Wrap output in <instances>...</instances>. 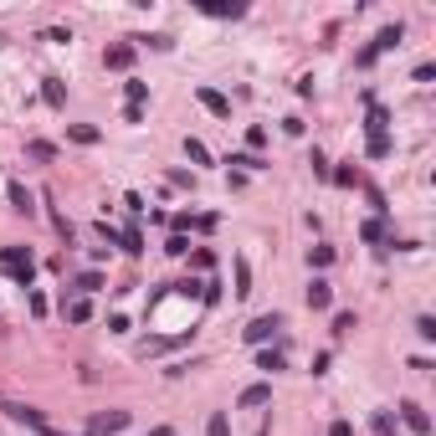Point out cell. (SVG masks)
<instances>
[{
    "label": "cell",
    "mask_w": 436,
    "mask_h": 436,
    "mask_svg": "<svg viewBox=\"0 0 436 436\" xmlns=\"http://www.w3.org/2000/svg\"><path fill=\"white\" fill-rule=\"evenodd\" d=\"M165 252H170V257H185V252H190V242H185V236H170Z\"/></svg>",
    "instance_id": "cell-32"
},
{
    "label": "cell",
    "mask_w": 436,
    "mask_h": 436,
    "mask_svg": "<svg viewBox=\"0 0 436 436\" xmlns=\"http://www.w3.org/2000/svg\"><path fill=\"white\" fill-rule=\"evenodd\" d=\"M5 416L16 421V426H31V431H36V436H57V431L47 426V416H41L36 406H21V400H10V406H5Z\"/></svg>",
    "instance_id": "cell-2"
},
{
    "label": "cell",
    "mask_w": 436,
    "mask_h": 436,
    "mask_svg": "<svg viewBox=\"0 0 436 436\" xmlns=\"http://www.w3.org/2000/svg\"><path fill=\"white\" fill-rule=\"evenodd\" d=\"M400 421H406L411 436H431V416L416 406V400H400Z\"/></svg>",
    "instance_id": "cell-5"
},
{
    "label": "cell",
    "mask_w": 436,
    "mask_h": 436,
    "mask_svg": "<svg viewBox=\"0 0 436 436\" xmlns=\"http://www.w3.org/2000/svg\"><path fill=\"white\" fill-rule=\"evenodd\" d=\"M67 139H78V144H97V128L93 124H67Z\"/></svg>",
    "instance_id": "cell-16"
},
{
    "label": "cell",
    "mask_w": 436,
    "mask_h": 436,
    "mask_svg": "<svg viewBox=\"0 0 436 436\" xmlns=\"http://www.w3.org/2000/svg\"><path fill=\"white\" fill-rule=\"evenodd\" d=\"M252 292V267H246V257H236V298H246Z\"/></svg>",
    "instance_id": "cell-13"
},
{
    "label": "cell",
    "mask_w": 436,
    "mask_h": 436,
    "mask_svg": "<svg viewBox=\"0 0 436 436\" xmlns=\"http://www.w3.org/2000/svg\"><path fill=\"white\" fill-rule=\"evenodd\" d=\"M31 159H57V149H51L47 139H31Z\"/></svg>",
    "instance_id": "cell-27"
},
{
    "label": "cell",
    "mask_w": 436,
    "mask_h": 436,
    "mask_svg": "<svg viewBox=\"0 0 436 436\" xmlns=\"http://www.w3.org/2000/svg\"><path fill=\"white\" fill-rule=\"evenodd\" d=\"M97 288H103V277H97V272H82V277H78V288H72V292H82V298H87V292H97Z\"/></svg>",
    "instance_id": "cell-23"
},
{
    "label": "cell",
    "mask_w": 436,
    "mask_h": 436,
    "mask_svg": "<svg viewBox=\"0 0 436 436\" xmlns=\"http://www.w3.org/2000/svg\"><path fill=\"white\" fill-rule=\"evenodd\" d=\"M277 329H282V313H262V319L246 323V344H267Z\"/></svg>",
    "instance_id": "cell-4"
},
{
    "label": "cell",
    "mask_w": 436,
    "mask_h": 436,
    "mask_svg": "<svg viewBox=\"0 0 436 436\" xmlns=\"http://www.w3.org/2000/svg\"><path fill=\"white\" fill-rule=\"evenodd\" d=\"M195 97H200V103H205V108H211V113H216V118H231V103H226V97H221V93H216V87H195Z\"/></svg>",
    "instance_id": "cell-7"
},
{
    "label": "cell",
    "mask_w": 436,
    "mask_h": 436,
    "mask_svg": "<svg viewBox=\"0 0 436 436\" xmlns=\"http://www.w3.org/2000/svg\"><path fill=\"white\" fill-rule=\"evenodd\" d=\"M329 262H334V246H323V242H319V246H308V267H319V272H323Z\"/></svg>",
    "instance_id": "cell-15"
},
{
    "label": "cell",
    "mask_w": 436,
    "mask_h": 436,
    "mask_svg": "<svg viewBox=\"0 0 436 436\" xmlns=\"http://www.w3.org/2000/svg\"><path fill=\"white\" fill-rule=\"evenodd\" d=\"M329 180H339V185H359V170H354V165H344V170H329Z\"/></svg>",
    "instance_id": "cell-26"
},
{
    "label": "cell",
    "mask_w": 436,
    "mask_h": 436,
    "mask_svg": "<svg viewBox=\"0 0 436 436\" xmlns=\"http://www.w3.org/2000/svg\"><path fill=\"white\" fill-rule=\"evenodd\" d=\"M395 47H400V26H385V31H380V36H375V41H369V47H365V51H359V57H354V62H359V67H369V62H375V57H380V51H395Z\"/></svg>",
    "instance_id": "cell-3"
},
{
    "label": "cell",
    "mask_w": 436,
    "mask_h": 436,
    "mask_svg": "<svg viewBox=\"0 0 436 436\" xmlns=\"http://www.w3.org/2000/svg\"><path fill=\"white\" fill-rule=\"evenodd\" d=\"M226 431H231V421H226V411H216V416L205 421V436H226Z\"/></svg>",
    "instance_id": "cell-22"
},
{
    "label": "cell",
    "mask_w": 436,
    "mask_h": 436,
    "mask_svg": "<svg viewBox=\"0 0 436 436\" xmlns=\"http://www.w3.org/2000/svg\"><path fill=\"white\" fill-rule=\"evenodd\" d=\"M67 319L72 323H87V319H93V303H87V298H72L67 303Z\"/></svg>",
    "instance_id": "cell-14"
},
{
    "label": "cell",
    "mask_w": 436,
    "mask_h": 436,
    "mask_svg": "<svg viewBox=\"0 0 436 436\" xmlns=\"http://www.w3.org/2000/svg\"><path fill=\"white\" fill-rule=\"evenodd\" d=\"M149 436H174V426H154V431H149Z\"/></svg>",
    "instance_id": "cell-34"
},
{
    "label": "cell",
    "mask_w": 436,
    "mask_h": 436,
    "mask_svg": "<svg viewBox=\"0 0 436 436\" xmlns=\"http://www.w3.org/2000/svg\"><path fill=\"white\" fill-rule=\"evenodd\" d=\"M375 431H380V436H395V416H390V411H380V416H375Z\"/></svg>",
    "instance_id": "cell-29"
},
{
    "label": "cell",
    "mask_w": 436,
    "mask_h": 436,
    "mask_svg": "<svg viewBox=\"0 0 436 436\" xmlns=\"http://www.w3.org/2000/svg\"><path fill=\"white\" fill-rule=\"evenodd\" d=\"M359 236H365L369 246H390V236H385V221H365V231H359Z\"/></svg>",
    "instance_id": "cell-12"
},
{
    "label": "cell",
    "mask_w": 436,
    "mask_h": 436,
    "mask_svg": "<svg viewBox=\"0 0 436 436\" xmlns=\"http://www.w3.org/2000/svg\"><path fill=\"white\" fill-rule=\"evenodd\" d=\"M257 369H267V375H277V369H282V354H277V349H262V354H257Z\"/></svg>",
    "instance_id": "cell-18"
},
{
    "label": "cell",
    "mask_w": 436,
    "mask_h": 436,
    "mask_svg": "<svg viewBox=\"0 0 436 436\" xmlns=\"http://www.w3.org/2000/svg\"><path fill=\"white\" fill-rule=\"evenodd\" d=\"M128 421H134V416H128V411H113V416H97V426H93V436H113V431H124Z\"/></svg>",
    "instance_id": "cell-8"
},
{
    "label": "cell",
    "mask_w": 436,
    "mask_h": 436,
    "mask_svg": "<svg viewBox=\"0 0 436 436\" xmlns=\"http://www.w3.org/2000/svg\"><path fill=\"white\" fill-rule=\"evenodd\" d=\"M267 400H272V385H246L242 395H236V406L252 411V406H267Z\"/></svg>",
    "instance_id": "cell-9"
},
{
    "label": "cell",
    "mask_w": 436,
    "mask_h": 436,
    "mask_svg": "<svg viewBox=\"0 0 436 436\" xmlns=\"http://www.w3.org/2000/svg\"><path fill=\"white\" fill-rule=\"evenodd\" d=\"M344 334H354V313H334V339H344Z\"/></svg>",
    "instance_id": "cell-24"
},
{
    "label": "cell",
    "mask_w": 436,
    "mask_h": 436,
    "mask_svg": "<svg viewBox=\"0 0 436 436\" xmlns=\"http://www.w3.org/2000/svg\"><path fill=\"white\" fill-rule=\"evenodd\" d=\"M329 303H334V288H329L323 277H313V282H308V308H313V313H323Z\"/></svg>",
    "instance_id": "cell-6"
},
{
    "label": "cell",
    "mask_w": 436,
    "mask_h": 436,
    "mask_svg": "<svg viewBox=\"0 0 436 436\" xmlns=\"http://www.w3.org/2000/svg\"><path fill=\"white\" fill-rule=\"evenodd\" d=\"M41 93H47V103H51V108L67 103V93H62V82H57V78H47V87H41Z\"/></svg>",
    "instance_id": "cell-21"
},
{
    "label": "cell",
    "mask_w": 436,
    "mask_h": 436,
    "mask_svg": "<svg viewBox=\"0 0 436 436\" xmlns=\"http://www.w3.org/2000/svg\"><path fill=\"white\" fill-rule=\"evenodd\" d=\"M124 97H128V108H144V97H149V82L128 78V82H124Z\"/></svg>",
    "instance_id": "cell-11"
},
{
    "label": "cell",
    "mask_w": 436,
    "mask_h": 436,
    "mask_svg": "<svg viewBox=\"0 0 436 436\" xmlns=\"http://www.w3.org/2000/svg\"><path fill=\"white\" fill-rule=\"evenodd\" d=\"M390 154V134H375L369 139V159H385Z\"/></svg>",
    "instance_id": "cell-25"
},
{
    "label": "cell",
    "mask_w": 436,
    "mask_h": 436,
    "mask_svg": "<svg viewBox=\"0 0 436 436\" xmlns=\"http://www.w3.org/2000/svg\"><path fill=\"white\" fill-rule=\"evenodd\" d=\"M108 67H113V72L134 67V47H128V41H118V47H108Z\"/></svg>",
    "instance_id": "cell-10"
},
{
    "label": "cell",
    "mask_w": 436,
    "mask_h": 436,
    "mask_svg": "<svg viewBox=\"0 0 436 436\" xmlns=\"http://www.w3.org/2000/svg\"><path fill=\"white\" fill-rule=\"evenodd\" d=\"M416 334H421V339H436V319H431V313H421V319H416Z\"/></svg>",
    "instance_id": "cell-30"
},
{
    "label": "cell",
    "mask_w": 436,
    "mask_h": 436,
    "mask_svg": "<svg viewBox=\"0 0 436 436\" xmlns=\"http://www.w3.org/2000/svg\"><path fill=\"white\" fill-rule=\"evenodd\" d=\"M185 154H190L195 165H211V149H205L200 139H185Z\"/></svg>",
    "instance_id": "cell-19"
},
{
    "label": "cell",
    "mask_w": 436,
    "mask_h": 436,
    "mask_svg": "<svg viewBox=\"0 0 436 436\" xmlns=\"http://www.w3.org/2000/svg\"><path fill=\"white\" fill-rule=\"evenodd\" d=\"M118 242H124V252H128V257H139V252H144V236H139L134 226H128V231L118 236Z\"/></svg>",
    "instance_id": "cell-20"
},
{
    "label": "cell",
    "mask_w": 436,
    "mask_h": 436,
    "mask_svg": "<svg viewBox=\"0 0 436 436\" xmlns=\"http://www.w3.org/2000/svg\"><path fill=\"white\" fill-rule=\"evenodd\" d=\"M0 267L16 272L21 288H31V277H36V257H31V246H5V252H0Z\"/></svg>",
    "instance_id": "cell-1"
},
{
    "label": "cell",
    "mask_w": 436,
    "mask_h": 436,
    "mask_svg": "<svg viewBox=\"0 0 436 436\" xmlns=\"http://www.w3.org/2000/svg\"><path fill=\"white\" fill-rule=\"evenodd\" d=\"M329 436H354V426H349V421H334V426H329Z\"/></svg>",
    "instance_id": "cell-33"
},
{
    "label": "cell",
    "mask_w": 436,
    "mask_h": 436,
    "mask_svg": "<svg viewBox=\"0 0 436 436\" xmlns=\"http://www.w3.org/2000/svg\"><path fill=\"white\" fill-rule=\"evenodd\" d=\"M124 205H128L134 216H144V195H139V190H128V195H124Z\"/></svg>",
    "instance_id": "cell-31"
},
{
    "label": "cell",
    "mask_w": 436,
    "mask_h": 436,
    "mask_svg": "<svg viewBox=\"0 0 436 436\" xmlns=\"http://www.w3.org/2000/svg\"><path fill=\"white\" fill-rule=\"evenodd\" d=\"M226 165H242V170H262V165H267V159H257V154H231V159H226Z\"/></svg>",
    "instance_id": "cell-28"
},
{
    "label": "cell",
    "mask_w": 436,
    "mask_h": 436,
    "mask_svg": "<svg viewBox=\"0 0 436 436\" xmlns=\"http://www.w3.org/2000/svg\"><path fill=\"white\" fill-rule=\"evenodd\" d=\"M10 205H16V211H36V205H31V190H26V185H10Z\"/></svg>",
    "instance_id": "cell-17"
}]
</instances>
